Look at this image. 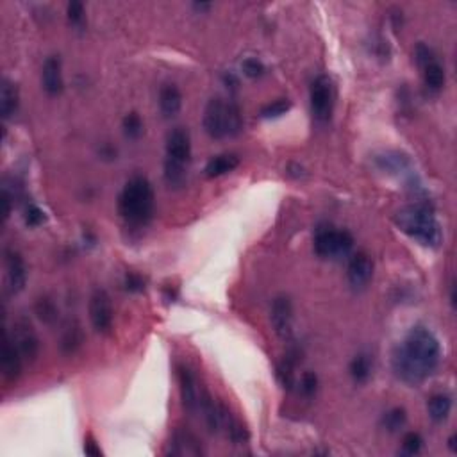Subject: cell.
<instances>
[{"label":"cell","mask_w":457,"mask_h":457,"mask_svg":"<svg viewBox=\"0 0 457 457\" xmlns=\"http://www.w3.org/2000/svg\"><path fill=\"white\" fill-rule=\"evenodd\" d=\"M441 361V345L427 327H412L393 352V370L400 380L418 386L429 379Z\"/></svg>","instance_id":"1"},{"label":"cell","mask_w":457,"mask_h":457,"mask_svg":"<svg viewBox=\"0 0 457 457\" xmlns=\"http://www.w3.org/2000/svg\"><path fill=\"white\" fill-rule=\"evenodd\" d=\"M118 213L131 225H145L154 213V188L147 177L136 175L127 181L118 197Z\"/></svg>","instance_id":"2"},{"label":"cell","mask_w":457,"mask_h":457,"mask_svg":"<svg viewBox=\"0 0 457 457\" xmlns=\"http://www.w3.org/2000/svg\"><path fill=\"white\" fill-rule=\"evenodd\" d=\"M395 223L409 238L425 245V247L436 249L443 240V232H441V227H439L432 209L423 204H412L400 209L399 213L395 214Z\"/></svg>","instance_id":"3"},{"label":"cell","mask_w":457,"mask_h":457,"mask_svg":"<svg viewBox=\"0 0 457 457\" xmlns=\"http://www.w3.org/2000/svg\"><path fill=\"white\" fill-rule=\"evenodd\" d=\"M204 129L214 140L238 136L243 131V114L234 100L214 97L204 111Z\"/></svg>","instance_id":"4"},{"label":"cell","mask_w":457,"mask_h":457,"mask_svg":"<svg viewBox=\"0 0 457 457\" xmlns=\"http://www.w3.org/2000/svg\"><path fill=\"white\" fill-rule=\"evenodd\" d=\"M191 161V138L184 127H175L166 138V159H164V179L170 188L184 186L188 177V164Z\"/></svg>","instance_id":"5"},{"label":"cell","mask_w":457,"mask_h":457,"mask_svg":"<svg viewBox=\"0 0 457 457\" xmlns=\"http://www.w3.org/2000/svg\"><path fill=\"white\" fill-rule=\"evenodd\" d=\"M314 254L321 259H340L349 258L354 249V238L345 229H336L332 225H320L314 231Z\"/></svg>","instance_id":"6"},{"label":"cell","mask_w":457,"mask_h":457,"mask_svg":"<svg viewBox=\"0 0 457 457\" xmlns=\"http://www.w3.org/2000/svg\"><path fill=\"white\" fill-rule=\"evenodd\" d=\"M309 102H311L312 118L318 123H327L334 109V86L329 75H318L309 88Z\"/></svg>","instance_id":"7"},{"label":"cell","mask_w":457,"mask_h":457,"mask_svg":"<svg viewBox=\"0 0 457 457\" xmlns=\"http://www.w3.org/2000/svg\"><path fill=\"white\" fill-rule=\"evenodd\" d=\"M113 304H111V297L108 295V291H93L90 299V320L93 329L100 334H106L113 327Z\"/></svg>","instance_id":"8"},{"label":"cell","mask_w":457,"mask_h":457,"mask_svg":"<svg viewBox=\"0 0 457 457\" xmlns=\"http://www.w3.org/2000/svg\"><path fill=\"white\" fill-rule=\"evenodd\" d=\"M349 282L354 290H365L373 279V259L367 252H356L350 256L349 268H347Z\"/></svg>","instance_id":"9"},{"label":"cell","mask_w":457,"mask_h":457,"mask_svg":"<svg viewBox=\"0 0 457 457\" xmlns=\"http://www.w3.org/2000/svg\"><path fill=\"white\" fill-rule=\"evenodd\" d=\"M11 340L14 341L16 349L20 350L23 359L27 361H34L38 358V352H40V340H38L36 332L32 329V325L27 320H18L14 323L13 336Z\"/></svg>","instance_id":"10"},{"label":"cell","mask_w":457,"mask_h":457,"mask_svg":"<svg viewBox=\"0 0 457 457\" xmlns=\"http://www.w3.org/2000/svg\"><path fill=\"white\" fill-rule=\"evenodd\" d=\"M177 379H179V389H181L182 406H184L186 411H190V412L199 411L200 393H199V386H197V379H195L193 371L186 367V365H179V367H177Z\"/></svg>","instance_id":"11"},{"label":"cell","mask_w":457,"mask_h":457,"mask_svg":"<svg viewBox=\"0 0 457 457\" xmlns=\"http://www.w3.org/2000/svg\"><path fill=\"white\" fill-rule=\"evenodd\" d=\"M41 86L47 91V95H61V91L64 88V79L61 59L58 55H50L43 63V69H41Z\"/></svg>","instance_id":"12"},{"label":"cell","mask_w":457,"mask_h":457,"mask_svg":"<svg viewBox=\"0 0 457 457\" xmlns=\"http://www.w3.org/2000/svg\"><path fill=\"white\" fill-rule=\"evenodd\" d=\"M272 325L275 332L281 338H288L291 334V325H293V306L291 300L284 295L277 297L272 304V314H270Z\"/></svg>","instance_id":"13"},{"label":"cell","mask_w":457,"mask_h":457,"mask_svg":"<svg viewBox=\"0 0 457 457\" xmlns=\"http://www.w3.org/2000/svg\"><path fill=\"white\" fill-rule=\"evenodd\" d=\"M5 268H8V282H10L11 291L14 295L20 293L27 282V267L16 250H5Z\"/></svg>","instance_id":"14"},{"label":"cell","mask_w":457,"mask_h":457,"mask_svg":"<svg viewBox=\"0 0 457 457\" xmlns=\"http://www.w3.org/2000/svg\"><path fill=\"white\" fill-rule=\"evenodd\" d=\"M22 354L16 349L14 341L11 340V336L5 332L4 334V347H2V375L8 382H13L20 377L22 371Z\"/></svg>","instance_id":"15"},{"label":"cell","mask_w":457,"mask_h":457,"mask_svg":"<svg viewBox=\"0 0 457 457\" xmlns=\"http://www.w3.org/2000/svg\"><path fill=\"white\" fill-rule=\"evenodd\" d=\"M182 108V93L175 84H164L159 90V109L164 118L175 116Z\"/></svg>","instance_id":"16"},{"label":"cell","mask_w":457,"mask_h":457,"mask_svg":"<svg viewBox=\"0 0 457 457\" xmlns=\"http://www.w3.org/2000/svg\"><path fill=\"white\" fill-rule=\"evenodd\" d=\"M240 166V158L236 154H220L214 156L206 164V177L214 179V177H222L225 173H231L232 170Z\"/></svg>","instance_id":"17"},{"label":"cell","mask_w":457,"mask_h":457,"mask_svg":"<svg viewBox=\"0 0 457 457\" xmlns=\"http://www.w3.org/2000/svg\"><path fill=\"white\" fill-rule=\"evenodd\" d=\"M18 88L14 86L13 82L4 79L2 81V88H0V114L4 120L13 116L18 109Z\"/></svg>","instance_id":"18"},{"label":"cell","mask_w":457,"mask_h":457,"mask_svg":"<svg viewBox=\"0 0 457 457\" xmlns=\"http://www.w3.org/2000/svg\"><path fill=\"white\" fill-rule=\"evenodd\" d=\"M172 445V454H177V456H199V454H202L199 439L195 438L193 434H190L188 430L175 432Z\"/></svg>","instance_id":"19"},{"label":"cell","mask_w":457,"mask_h":457,"mask_svg":"<svg viewBox=\"0 0 457 457\" xmlns=\"http://www.w3.org/2000/svg\"><path fill=\"white\" fill-rule=\"evenodd\" d=\"M427 411H429L430 420L436 423H443L452 411V399L445 393L432 395L427 404Z\"/></svg>","instance_id":"20"},{"label":"cell","mask_w":457,"mask_h":457,"mask_svg":"<svg viewBox=\"0 0 457 457\" xmlns=\"http://www.w3.org/2000/svg\"><path fill=\"white\" fill-rule=\"evenodd\" d=\"M423 69V82L430 91H439L445 86L447 75H445V69L439 64L438 59H432L427 64L421 66Z\"/></svg>","instance_id":"21"},{"label":"cell","mask_w":457,"mask_h":457,"mask_svg":"<svg viewBox=\"0 0 457 457\" xmlns=\"http://www.w3.org/2000/svg\"><path fill=\"white\" fill-rule=\"evenodd\" d=\"M371 370H373V361L368 354H358L350 362V375L358 384H365L370 379Z\"/></svg>","instance_id":"22"},{"label":"cell","mask_w":457,"mask_h":457,"mask_svg":"<svg viewBox=\"0 0 457 457\" xmlns=\"http://www.w3.org/2000/svg\"><path fill=\"white\" fill-rule=\"evenodd\" d=\"M122 129L129 140H138L143 134V120L138 113H127L122 120Z\"/></svg>","instance_id":"23"},{"label":"cell","mask_w":457,"mask_h":457,"mask_svg":"<svg viewBox=\"0 0 457 457\" xmlns=\"http://www.w3.org/2000/svg\"><path fill=\"white\" fill-rule=\"evenodd\" d=\"M82 341H84V334H82L81 327H66V331H64L63 338H61V349L64 352H75L82 345Z\"/></svg>","instance_id":"24"},{"label":"cell","mask_w":457,"mask_h":457,"mask_svg":"<svg viewBox=\"0 0 457 457\" xmlns=\"http://www.w3.org/2000/svg\"><path fill=\"white\" fill-rule=\"evenodd\" d=\"M408 421V415H406V409L402 408H393L391 411H388L382 418V425L388 432H399Z\"/></svg>","instance_id":"25"},{"label":"cell","mask_w":457,"mask_h":457,"mask_svg":"<svg viewBox=\"0 0 457 457\" xmlns=\"http://www.w3.org/2000/svg\"><path fill=\"white\" fill-rule=\"evenodd\" d=\"M290 109H291V100L279 99L275 100V102H272V104L264 106L259 114H261V118H279L282 116V114L288 113Z\"/></svg>","instance_id":"26"},{"label":"cell","mask_w":457,"mask_h":457,"mask_svg":"<svg viewBox=\"0 0 457 457\" xmlns=\"http://www.w3.org/2000/svg\"><path fill=\"white\" fill-rule=\"evenodd\" d=\"M421 447H423V439L418 432H408L402 439V454L406 456H417L420 454Z\"/></svg>","instance_id":"27"},{"label":"cell","mask_w":457,"mask_h":457,"mask_svg":"<svg viewBox=\"0 0 457 457\" xmlns=\"http://www.w3.org/2000/svg\"><path fill=\"white\" fill-rule=\"evenodd\" d=\"M241 70H243V73L247 75V77L259 79L264 75V72H267V66H264L259 59L249 58V59H245L243 63H241Z\"/></svg>","instance_id":"28"},{"label":"cell","mask_w":457,"mask_h":457,"mask_svg":"<svg viewBox=\"0 0 457 457\" xmlns=\"http://www.w3.org/2000/svg\"><path fill=\"white\" fill-rule=\"evenodd\" d=\"M36 312L38 317H40L43 321H47V323H50V321H54L55 318H58V309H55V306L52 304V300L49 299L38 300Z\"/></svg>","instance_id":"29"},{"label":"cell","mask_w":457,"mask_h":457,"mask_svg":"<svg viewBox=\"0 0 457 457\" xmlns=\"http://www.w3.org/2000/svg\"><path fill=\"white\" fill-rule=\"evenodd\" d=\"M318 389V377L317 373H312V371H306L302 375L299 382V391L304 395V397H312V395L317 393Z\"/></svg>","instance_id":"30"},{"label":"cell","mask_w":457,"mask_h":457,"mask_svg":"<svg viewBox=\"0 0 457 457\" xmlns=\"http://www.w3.org/2000/svg\"><path fill=\"white\" fill-rule=\"evenodd\" d=\"M66 16H69V22L72 25H82L84 23V4L79 2V0H72L66 5Z\"/></svg>","instance_id":"31"},{"label":"cell","mask_w":457,"mask_h":457,"mask_svg":"<svg viewBox=\"0 0 457 457\" xmlns=\"http://www.w3.org/2000/svg\"><path fill=\"white\" fill-rule=\"evenodd\" d=\"M43 222H45V213L38 206H29L27 211H25V223L29 227H40Z\"/></svg>","instance_id":"32"},{"label":"cell","mask_w":457,"mask_h":457,"mask_svg":"<svg viewBox=\"0 0 457 457\" xmlns=\"http://www.w3.org/2000/svg\"><path fill=\"white\" fill-rule=\"evenodd\" d=\"M125 290L131 291V293H140V291L145 290V281H143V277L138 275V273H134V272L127 273Z\"/></svg>","instance_id":"33"},{"label":"cell","mask_w":457,"mask_h":457,"mask_svg":"<svg viewBox=\"0 0 457 457\" xmlns=\"http://www.w3.org/2000/svg\"><path fill=\"white\" fill-rule=\"evenodd\" d=\"M84 452H86L88 456H93V457L102 456V450H100V447L97 445L95 439H93V436H88L86 441H84Z\"/></svg>","instance_id":"34"},{"label":"cell","mask_w":457,"mask_h":457,"mask_svg":"<svg viewBox=\"0 0 457 457\" xmlns=\"http://www.w3.org/2000/svg\"><path fill=\"white\" fill-rule=\"evenodd\" d=\"M2 204H4V220H8L11 214V195L8 190L2 191Z\"/></svg>","instance_id":"35"},{"label":"cell","mask_w":457,"mask_h":457,"mask_svg":"<svg viewBox=\"0 0 457 457\" xmlns=\"http://www.w3.org/2000/svg\"><path fill=\"white\" fill-rule=\"evenodd\" d=\"M193 8L197 11H208V10H211V4H204V2H197V4H193Z\"/></svg>","instance_id":"36"},{"label":"cell","mask_w":457,"mask_h":457,"mask_svg":"<svg viewBox=\"0 0 457 457\" xmlns=\"http://www.w3.org/2000/svg\"><path fill=\"white\" fill-rule=\"evenodd\" d=\"M448 443H450V448L456 452V436H452V438L448 439Z\"/></svg>","instance_id":"37"}]
</instances>
